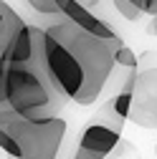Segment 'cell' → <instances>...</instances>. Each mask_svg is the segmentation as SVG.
<instances>
[{"mask_svg": "<svg viewBox=\"0 0 157 159\" xmlns=\"http://www.w3.org/2000/svg\"><path fill=\"white\" fill-rule=\"evenodd\" d=\"M43 41L46 28L26 23L0 56V106L8 104L28 119H56L69 104L48 73Z\"/></svg>", "mask_w": 157, "mask_h": 159, "instance_id": "6da1fadb", "label": "cell"}, {"mask_svg": "<svg viewBox=\"0 0 157 159\" xmlns=\"http://www.w3.org/2000/svg\"><path fill=\"white\" fill-rule=\"evenodd\" d=\"M66 131L61 116L28 119L8 104L0 106V149L10 159H58Z\"/></svg>", "mask_w": 157, "mask_h": 159, "instance_id": "7a4b0ae2", "label": "cell"}, {"mask_svg": "<svg viewBox=\"0 0 157 159\" xmlns=\"http://www.w3.org/2000/svg\"><path fill=\"white\" fill-rule=\"evenodd\" d=\"M51 33H56L61 41L74 51L76 56V61L81 63L84 68V91L81 96L76 98V104L78 106H91L96 104V98L102 96L107 81L112 78L117 63H114V48L102 41V38H96L94 33L84 30V28H78L76 23H71L69 18H64L61 23H53L48 25Z\"/></svg>", "mask_w": 157, "mask_h": 159, "instance_id": "3957f363", "label": "cell"}, {"mask_svg": "<svg viewBox=\"0 0 157 159\" xmlns=\"http://www.w3.org/2000/svg\"><path fill=\"white\" fill-rule=\"evenodd\" d=\"M43 53H46V66L48 73L56 81V86L64 91V96L69 101H76L84 91V68L76 61L74 51L58 38L56 33H51L46 28V41H43Z\"/></svg>", "mask_w": 157, "mask_h": 159, "instance_id": "277c9868", "label": "cell"}, {"mask_svg": "<svg viewBox=\"0 0 157 159\" xmlns=\"http://www.w3.org/2000/svg\"><path fill=\"white\" fill-rule=\"evenodd\" d=\"M129 119L137 126L157 129V68H134Z\"/></svg>", "mask_w": 157, "mask_h": 159, "instance_id": "5b68a950", "label": "cell"}, {"mask_svg": "<svg viewBox=\"0 0 157 159\" xmlns=\"http://www.w3.org/2000/svg\"><path fill=\"white\" fill-rule=\"evenodd\" d=\"M119 124H109L104 119H91V124L78 136V147L74 149L71 159H107L119 147Z\"/></svg>", "mask_w": 157, "mask_h": 159, "instance_id": "8992f818", "label": "cell"}, {"mask_svg": "<svg viewBox=\"0 0 157 159\" xmlns=\"http://www.w3.org/2000/svg\"><path fill=\"white\" fill-rule=\"evenodd\" d=\"M56 5H58V15H64L69 18L71 23H76L78 28H84L89 33H94L96 38H102V41H107L114 51L122 46V38L119 33H114V28H109L102 18H96L86 5H81L78 0H56Z\"/></svg>", "mask_w": 157, "mask_h": 159, "instance_id": "52a82bcc", "label": "cell"}, {"mask_svg": "<svg viewBox=\"0 0 157 159\" xmlns=\"http://www.w3.org/2000/svg\"><path fill=\"white\" fill-rule=\"evenodd\" d=\"M26 20L18 15L5 0H0V56L5 53V48L13 43V38L23 30Z\"/></svg>", "mask_w": 157, "mask_h": 159, "instance_id": "ba28073f", "label": "cell"}, {"mask_svg": "<svg viewBox=\"0 0 157 159\" xmlns=\"http://www.w3.org/2000/svg\"><path fill=\"white\" fill-rule=\"evenodd\" d=\"M109 109L119 116V119H129V111H132V91H129V89H122L119 93L112 98Z\"/></svg>", "mask_w": 157, "mask_h": 159, "instance_id": "9c48e42d", "label": "cell"}, {"mask_svg": "<svg viewBox=\"0 0 157 159\" xmlns=\"http://www.w3.org/2000/svg\"><path fill=\"white\" fill-rule=\"evenodd\" d=\"M114 3V8H117V13H119L124 20H140V18L145 15V10L134 3V0H112Z\"/></svg>", "mask_w": 157, "mask_h": 159, "instance_id": "30bf717a", "label": "cell"}, {"mask_svg": "<svg viewBox=\"0 0 157 159\" xmlns=\"http://www.w3.org/2000/svg\"><path fill=\"white\" fill-rule=\"evenodd\" d=\"M114 63H117V66H122V68H129V71H134L137 66H140V61H137L134 51H132L129 46H124V43L114 51Z\"/></svg>", "mask_w": 157, "mask_h": 159, "instance_id": "8fae6325", "label": "cell"}, {"mask_svg": "<svg viewBox=\"0 0 157 159\" xmlns=\"http://www.w3.org/2000/svg\"><path fill=\"white\" fill-rule=\"evenodd\" d=\"M28 5L43 15H58V5L56 0H28Z\"/></svg>", "mask_w": 157, "mask_h": 159, "instance_id": "7c38bea8", "label": "cell"}, {"mask_svg": "<svg viewBox=\"0 0 157 159\" xmlns=\"http://www.w3.org/2000/svg\"><path fill=\"white\" fill-rule=\"evenodd\" d=\"M137 5L145 10V15H155L157 13V0H137Z\"/></svg>", "mask_w": 157, "mask_h": 159, "instance_id": "4fadbf2b", "label": "cell"}, {"mask_svg": "<svg viewBox=\"0 0 157 159\" xmlns=\"http://www.w3.org/2000/svg\"><path fill=\"white\" fill-rule=\"evenodd\" d=\"M147 33H150V35H157V13L150 15V20H147Z\"/></svg>", "mask_w": 157, "mask_h": 159, "instance_id": "5bb4252c", "label": "cell"}, {"mask_svg": "<svg viewBox=\"0 0 157 159\" xmlns=\"http://www.w3.org/2000/svg\"><path fill=\"white\" fill-rule=\"evenodd\" d=\"M78 3H81V5H86V8H91V5H96V3H99V0H78Z\"/></svg>", "mask_w": 157, "mask_h": 159, "instance_id": "9a60e30c", "label": "cell"}, {"mask_svg": "<svg viewBox=\"0 0 157 159\" xmlns=\"http://www.w3.org/2000/svg\"><path fill=\"white\" fill-rule=\"evenodd\" d=\"M155 157H157V147H155Z\"/></svg>", "mask_w": 157, "mask_h": 159, "instance_id": "2e32d148", "label": "cell"}, {"mask_svg": "<svg viewBox=\"0 0 157 159\" xmlns=\"http://www.w3.org/2000/svg\"><path fill=\"white\" fill-rule=\"evenodd\" d=\"M134 3H137V0H134Z\"/></svg>", "mask_w": 157, "mask_h": 159, "instance_id": "e0dca14e", "label": "cell"}]
</instances>
